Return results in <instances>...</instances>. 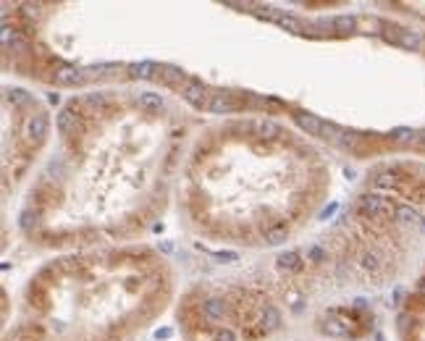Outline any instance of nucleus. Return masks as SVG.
I'll return each instance as SVG.
<instances>
[{
	"mask_svg": "<svg viewBox=\"0 0 425 341\" xmlns=\"http://www.w3.org/2000/svg\"><path fill=\"white\" fill-rule=\"evenodd\" d=\"M401 341H425V270L401 312Z\"/></svg>",
	"mask_w": 425,
	"mask_h": 341,
	"instance_id": "1",
	"label": "nucleus"
},
{
	"mask_svg": "<svg viewBox=\"0 0 425 341\" xmlns=\"http://www.w3.org/2000/svg\"><path fill=\"white\" fill-rule=\"evenodd\" d=\"M407 8H412V11H415V13L425 21V3H422V6H407Z\"/></svg>",
	"mask_w": 425,
	"mask_h": 341,
	"instance_id": "2",
	"label": "nucleus"
}]
</instances>
